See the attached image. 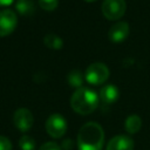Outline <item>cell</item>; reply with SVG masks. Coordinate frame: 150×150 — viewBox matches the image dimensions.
<instances>
[{
    "mask_svg": "<svg viewBox=\"0 0 150 150\" xmlns=\"http://www.w3.org/2000/svg\"><path fill=\"white\" fill-rule=\"evenodd\" d=\"M67 121L60 114H52L46 121V131L53 138H61L67 131Z\"/></svg>",
    "mask_w": 150,
    "mask_h": 150,
    "instance_id": "obj_5",
    "label": "cell"
},
{
    "mask_svg": "<svg viewBox=\"0 0 150 150\" xmlns=\"http://www.w3.org/2000/svg\"><path fill=\"white\" fill-rule=\"evenodd\" d=\"M67 80H68V83L74 87V88H81L82 87V83H83V75L80 70L77 69H74L71 70L70 73H68L67 75Z\"/></svg>",
    "mask_w": 150,
    "mask_h": 150,
    "instance_id": "obj_14",
    "label": "cell"
},
{
    "mask_svg": "<svg viewBox=\"0 0 150 150\" xmlns=\"http://www.w3.org/2000/svg\"><path fill=\"white\" fill-rule=\"evenodd\" d=\"M18 25V16L12 9L0 11V36H7L14 32Z\"/></svg>",
    "mask_w": 150,
    "mask_h": 150,
    "instance_id": "obj_6",
    "label": "cell"
},
{
    "mask_svg": "<svg viewBox=\"0 0 150 150\" xmlns=\"http://www.w3.org/2000/svg\"><path fill=\"white\" fill-rule=\"evenodd\" d=\"M100 103L98 94L87 87L77 88L70 97V107L80 115H89L96 110Z\"/></svg>",
    "mask_w": 150,
    "mask_h": 150,
    "instance_id": "obj_2",
    "label": "cell"
},
{
    "mask_svg": "<svg viewBox=\"0 0 150 150\" xmlns=\"http://www.w3.org/2000/svg\"><path fill=\"white\" fill-rule=\"evenodd\" d=\"M141 127H142V120L138 115H135V114L128 116L125 122H124V129L130 135H134V134L138 132Z\"/></svg>",
    "mask_w": 150,
    "mask_h": 150,
    "instance_id": "obj_11",
    "label": "cell"
},
{
    "mask_svg": "<svg viewBox=\"0 0 150 150\" xmlns=\"http://www.w3.org/2000/svg\"><path fill=\"white\" fill-rule=\"evenodd\" d=\"M84 1H87V2H94V1H96V0H84Z\"/></svg>",
    "mask_w": 150,
    "mask_h": 150,
    "instance_id": "obj_21",
    "label": "cell"
},
{
    "mask_svg": "<svg viewBox=\"0 0 150 150\" xmlns=\"http://www.w3.org/2000/svg\"><path fill=\"white\" fill-rule=\"evenodd\" d=\"M38 2L40 7L47 12L54 11L59 5V0H38Z\"/></svg>",
    "mask_w": 150,
    "mask_h": 150,
    "instance_id": "obj_16",
    "label": "cell"
},
{
    "mask_svg": "<svg viewBox=\"0 0 150 150\" xmlns=\"http://www.w3.org/2000/svg\"><path fill=\"white\" fill-rule=\"evenodd\" d=\"M14 0H0V7H5V6H9L13 4Z\"/></svg>",
    "mask_w": 150,
    "mask_h": 150,
    "instance_id": "obj_20",
    "label": "cell"
},
{
    "mask_svg": "<svg viewBox=\"0 0 150 150\" xmlns=\"http://www.w3.org/2000/svg\"><path fill=\"white\" fill-rule=\"evenodd\" d=\"M0 150H12V142L2 135H0Z\"/></svg>",
    "mask_w": 150,
    "mask_h": 150,
    "instance_id": "obj_17",
    "label": "cell"
},
{
    "mask_svg": "<svg viewBox=\"0 0 150 150\" xmlns=\"http://www.w3.org/2000/svg\"><path fill=\"white\" fill-rule=\"evenodd\" d=\"M104 145V131L96 122L84 123L77 134L79 150H102Z\"/></svg>",
    "mask_w": 150,
    "mask_h": 150,
    "instance_id": "obj_1",
    "label": "cell"
},
{
    "mask_svg": "<svg viewBox=\"0 0 150 150\" xmlns=\"http://www.w3.org/2000/svg\"><path fill=\"white\" fill-rule=\"evenodd\" d=\"M13 123L20 131L26 132L33 127L34 123L33 114L27 108H19L15 110L13 115Z\"/></svg>",
    "mask_w": 150,
    "mask_h": 150,
    "instance_id": "obj_7",
    "label": "cell"
},
{
    "mask_svg": "<svg viewBox=\"0 0 150 150\" xmlns=\"http://www.w3.org/2000/svg\"><path fill=\"white\" fill-rule=\"evenodd\" d=\"M43 42H45V45H46L48 48L55 49V50L61 49L62 46H63V40H62L60 36H57L56 34H54V33H48V34H46L45 38H43Z\"/></svg>",
    "mask_w": 150,
    "mask_h": 150,
    "instance_id": "obj_13",
    "label": "cell"
},
{
    "mask_svg": "<svg viewBox=\"0 0 150 150\" xmlns=\"http://www.w3.org/2000/svg\"><path fill=\"white\" fill-rule=\"evenodd\" d=\"M109 75V68L104 63L94 62L87 67L84 73V80L93 86H100L108 80Z\"/></svg>",
    "mask_w": 150,
    "mask_h": 150,
    "instance_id": "obj_3",
    "label": "cell"
},
{
    "mask_svg": "<svg viewBox=\"0 0 150 150\" xmlns=\"http://www.w3.org/2000/svg\"><path fill=\"white\" fill-rule=\"evenodd\" d=\"M129 30H130V28H129L128 22H125V21L116 22L110 27V29L108 32L109 40L114 43H121L128 38Z\"/></svg>",
    "mask_w": 150,
    "mask_h": 150,
    "instance_id": "obj_8",
    "label": "cell"
},
{
    "mask_svg": "<svg viewBox=\"0 0 150 150\" xmlns=\"http://www.w3.org/2000/svg\"><path fill=\"white\" fill-rule=\"evenodd\" d=\"M15 8L18 13L25 16H29L35 12V7L32 0H15Z\"/></svg>",
    "mask_w": 150,
    "mask_h": 150,
    "instance_id": "obj_12",
    "label": "cell"
},
{
    "mask_svg": "<svg viewBox=\"0 0 150 150\" xmlns=\"http://www.w3.org/2000/svg\"><path fill=\"white\" fill-rule=\"evenodd\" d=\"M39 150H61V148L55 142H46L39 148Z\"/></svg>",
    "mask_w": 150,
    "mask_h": 150,
    "instance_id": "obj_18",
    "label": "cell"
},
{
    "mask_svg": "<svg viewBox=\"0 0 150 150\" xmlns=\"http://www.w3.org/2000/svg\"><path fill=\"white\" fill-rule=\"evenodd\" d=\"M35 139L29 135H23L19 139V148L21 150H35Z\"/></svg>",
    "mask_w": 150,
    "mask_h": 150,
    "instance_id": "obj_15",
    "label": "cell"
},
{
    "mask_svg": "<svg viewBox=\"0 0 150 150\" xmlns=\"http://www.w3.org/2000/svg\"><path fill=\"white\" fill-rule=\"evenodd\" d=\"M73 141L71 139H64L61 144V148L64 149V150H71L73 149Z\"/></svg>",
    "mask_w": 150,
    "mask_h": 150,
    "instance_id": "obj_19",
    "label": "cell"
},
{
    "mask_svg": "<svg viewBox=\"0 0 150 150\" xmlns=\"http://www.w3.org/2000/svg\"><path fill=\"white\" fill-rule=\"evenodd\" d=\"M101 11L105 19L116 21L121 19L127 11L125 0H103Z\"/></svg>",
    "mask_w": 150,
    "mask_h": 150,
    "instance_id": "obj_4",
    "label": "cell"
},
{
    "mask_svg": "<svg viewBox=\"0 0 150 150\" xmlns=\"http://www.w3.org/2000/svg\"><path fill=\"white\" fill-rule=\"evenodd\" d=\"M105 150H134V139L127 135H116L108 142Z\"/></svg>",
    "mask_w": 150,
    "mask_h": 150,
    "instance_id": "obj_9",
    "label": "cell"
},
{
    "mask_svg": "<svg viewBox=\"0 0 150 150\" xmlns=\"http://www.w3.org/2000/svg\"><path fill=\"white\" fill-rule=\"evenodd\" d=\"M118 96H120L118 88L116 86H114V84H105L98 91L100 101L103 104H111V103H114L118 98Z\"/></svg>",
    "mask_w": 150,
    "mask_h": 150,
    "instance_id": "obj_10",
    "label": "cell"
}]
</instances>
